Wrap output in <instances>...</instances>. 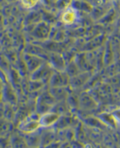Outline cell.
Instances as JSON below:
<instances>
[{"label": "cell", "instance_id": "obj_16", "mask_svg": "<svg viewBox=\"0 0 120 148\" xmlns=\"http://www.w3.org/2000/svg\"><path fill=\"white\" fill-rule=\"evenodd\" d=\"M111 113H112V114L113 115V117H114L115 121H117L118 125H119L120 124V108L114 109V110H113V111H112Z\"/></svg>", "mask_w": 120, "mask_h": 148}, {"label": "cell", "instance_id": "obj_17", "mask_svg": "<svg viewBox=\"0 0 120 148\" xmlns=\"http://www.w3.org/2000/svg\"><path fill=\"white\" fill-rule=\"evenodd\" d=\"M60 145H61V141L58 140L53 141L52 143H51V144L45 146L43 148H59L60 147Z\"/></svg>", "mask_w": 120, "mask_h": 148}, {"label": "cell", "instance_id": "obj_3", "mask_svg": "<svg viewBox=\"0 0 120 148\" xmlns=\"http://www.w3.org/2000/svg\"><path fill=\"white\" fill-rule=\"evenodd\" d=\"M51 67L49 64H44V63L42 64L37 70H35L32 73L31 80L41 82H43V81L44 82L47 79L50 81L51 75H53V71L51 70Z\"/></svg>", "mask_w": 120, "mask_h": 148}, {"label": "cell", "instance_id": "obj_7", "mask_svg": "<svg viewBox=\"0 0 120 148\" xmlns=\"http://www.w3.org/2000/svg\"><path fill=\"white\" fill-rule=\"evenodd\" d=\"M44 130L40 134V147L39 148L44 147L45 146L58 140V134L50 128H44Z\"/></svg>", "mask_w": 120, "mask_h": 148}, {"label": "cell", "instance_id": "obj_15", "mask_svg": "<svg viewBox=\"0 0 120 148\" xmlns=\"http://www.w3.org/2000/svg\"><path fill=\"white\" fill-rule=\"evenodd\" d=\"M39 0H20L21 4L25 9H32L34 8Z\"/></svg>", "mask_w": 120, "mask_h": 148}, {"label": "cell", "instance_id": "obj_18", "mask_svg": "<svg viewBox=\"0 0 120 148\" xmlns=\"http://www.w3.org/2000/svg\"><path fill=\"white\" fill-rule=\"evenodd\" d=\"M59 148H72V147L69 141H63V142H61Z\"/></svg>", "mask_w": 120, "mask_h": 148}, {"label": "cell", "instance_id": "obj_14", "mask_svg": "<svg viewBox=\"0 0 120 148\" xmlns=\"http://www.w3.org/2000/svg\"><path fill=\"white\" fill-rule=\"evenodd\" d=\"M50 65H51L54 69H58V71H63L65 69V62L61 56H52L50 61Z\"/></svg>", "mask_w": 120, "mask_h": 148}, {"label": "cell", "instance_id": "obj_11", "mask_svg": "<svg viewBox=\"0 0 120 148\" xmlns=\"http://www.w3.org/2000/svg\"><path fill=\"white\" fill-rule=\"evenodd\" d=\"M12 121H10L4 118L0 119V138H8L11 134L12 131Z\"/></svg>", "mask_w": 120, "mask_h": 148}, {"label": "cell", "instance_id": "obj_9", "mask_svg": "<svg viewBox=\"0 0 120 148\" xmlns=\"http://www.w3.org/2000/svg\"><path fill=\"white\" fill-rule=\"evenodd\" d=\"M77 17H78L77 10L72 7H68L62 13L61 21L63 22V23L66 25H71L75 23V21L77 20Z\"/></svg>", "mask_w": 120, "mask_h": 148}, {"label": "cell", "instance_id": "obj_12", "mask_svg": "<svg viewBox=\"0 0 120 148\" xmlns=\"http://www.w3.org/2000/svg\"><path fill=\"white\" fill-rule=\"evenodd\" d=\"M78 104L85 110L93 109L97 106V104L94 101L93 98L88 94H83L82 95V96L78 100Z\"/></svg>", "mask_w": 120, "mask_h": 148}, {"label": "cell", "instance_id": "obj_4", "mask_svg": "<svg viewBox=\"0 0 120 148\" xmlns=\"http://www.w3.org/2000/svg\"><path fill=\"white\" fill-rule=\"evenodd\" d=\"M60 115L54 111H49L40 115L39 123L41 128H51L55 127L58 121L59 120Z\"/></svg>", "mask_w": 120, "mask_h": 148}, {"label": "cell", "instance_id": "obj_13", "mask_svg": "<svg viewBox=\"0 0 120 148\" xmlns=\"http://www.w3.org/2000/svg\"><path fill=\"white\" fill-rule=\"evenodd\" d=\"M98 119L100 120V121L111 127H118V123L115 121L113 115L112 114V113H102L100 114H98Z\"/></svg>", "mask_w": 120, "mask_h": 148}, {"label": "cell", "instance_id": "obj_1", "mask_svg": "<svg viewBox=\"0 0 120 148\" xmlns=\"http://www.w3.org/2000/svg\"><path fill=\"white\" fill-rule=\"evenodd\" d=\"M39 118L40 114H38L37 113H31L17 123V129L24 134H29L37 132L41 128Z\"/></svg>", "mask_w": 120, "mask_h": 148}, {"label": "cell", "instance_id": "obj_2", "mask_svg": "<svg viewBox=\"0 0 120 148\" xmlns=\"http://www.w3.org/2000/svg\"><path fill=\"white\" fill-rule=\"evenodd\" d=\"M57 103V101L51 95V93H44L40 95L37 101L36 104V113L38 114H43L49 111H51L54 105Z\"/></svg>", "mask_w": 120, "mask_h": 148}, {"label": "cell", "instance_id": "obj_8", "mask_svg": "<svg viewBox=\"0 0 120 148\" xmlns=\"http://www.w3.org/2000/svg\"><path fill=\"white\" fill-rule=\"evenodd\" d=\"M2 94H3V101L7 104L10 105H16L17 103V95L14 89L9 86V84H3L2 88Z\"/></svg>", "mask_w": 120, "mask_h": 148}, {"label": "cell", "instance_id": "obj_6", "mask_svg": "<svg viewBox=\"0 0 120 148\" xmlns=\"http://www.w3.org/2000/svg\"><path fill=\"white\" fill-rule=\"evenodd\" d=\"M9 141L11 148H30L24 134L17 129L11 133L9 137Z\"/></svg>", "mask_w": 120, "mask_h": 148}, {"label": "cell", "instance_id": "obj_22", "mask_svg": "<svg viewBox=\"0 0 120 148\" xmlns=\"http://www.w3.org/2000/svg\"><path fill=\"white\" fill-rule=\"evenodd\" d=\"M119 97H120V91H119Z\"/></svg>", "mask_w": 120, "mask_h": 148}, {"label": "cell", "instance_id": "obj_10", "mask_svg": "<svg viewBox=\"0 0 120 148\" xmlns=\"http://www.w3.org/2000/svg\"><path fill=\"white\" fill-rule=\"evenodd\" d=\"M24 62L29 71H31L32 73L37 70L42 64H44V62L40 58L32 55H26L24 57Z\"/></svg>", "mask_w": 120, "mask_h": 148}, {"label": "cell", "instance_id": "obj_5", "mask_svg": "<svg viewBox=\"0 0 120 148\" xmlns=\"http://www.w3.org/2000/svg\"><path fill=\"white\" fill-rule=\"evenodd\" d=\"M70 76L66 74V72L58 71L53 73L50 79V85L51 88H65L69 84Z\"/></svg>", "mask_w": 120, "mask_h": 148}, {"label": "cell", "instance_id": "obj_19", "mask_svg": "<svg viewBox=\"0 0 120 148\" xmlns=\"http://www.w3.org/2000/svg\"><path fill=\"white\" fill-rule=\"evenodd\" d=\"M3 102V94H2V90H0V104Z\"/></svg>", "mask_w": 120, "mask_h": 148}, {"label": "cell", "instance_id": "obj_20", "mask_svg": "<svg viewBox=\"0 0 120 148\" xmlns=\"http://www.w3.org/2000/svg\"><path fill=\"white\" fill-rule=\"evenodd\" d=\"M6 1H8V2H13V1H15V0H6Z\"/></svg>", "mask_w": 120, "mask_h": 148}, {"label": "cell", "instance_id": "obj_21", "mask_svg": "<svg viewBox=\"0 0 120 148\" xmlns=\"http://www.w3.org/2000/svg\"><path fill=\"white\" fill-rule=\"evenodd\" d=\"M119 147H120V135H119Z\"/></svg>", "mask_w": 120, "mask_h": 148}]
</instances>
